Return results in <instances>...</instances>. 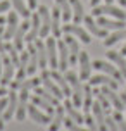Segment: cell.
Returning a JSON list of instances; mask_svg holds the SVG:
<instances>
[{"mask_svg":"<svg viewBox=\"0 0 126 131\" xmlns=\"http://www.w3.org/2000/svg\"><path fill=\"white\" fill-rule=\"evenodd\" d=\"M93 93H95V97H97V100H99V104L102 105V107H104V111L107 112V111H109V107H111V105H109V104H111V102H109V98L100 92V90H95Z\"/></svg>","mask_w":126,"mask_h":131,"instance_id":"f35d334b","label":"cell"},{"mask_svg":"<svg viewBox=\"0 0 126 131\" xmlns=\"http://www.w3.org/2000/svg\"><path fill=\"white\" fill-rule=\"evenodd\" d=\"M35 47H36V53H38V67L40 69H45L48 66V57H47V45L41 41V40H35L33 41Z\"/></svg>","mask_w":126,"mask_h":131,"instance_id":"7402d4cb","label":"cell"},{"mask_svg":"<svg viewBox=\"0 0 126 131\" xmlns=\"http://www.w3.org/2000/svg\"><path fill=\"white\" fill-rule=\"evenodd\" d=\"M5 107H7V100H0V131H4V128H5V119H4Z\"/></svg>","mask_w":126,"mask_h":131,"instance_id":"7bdbcfd3","label":"cell"},{"mask_svg":"<svg viewBox=\"0 0 126 131\" xmlns=\"http://www.w3.org/2000/svg\"><path fill=\"white\" fill-rule=\"evenodd\" d=\"M107 59L112 60L114 64L119 67L123 78L126 79V59H124V55H123V53H119V52H114V50H109V52H107Z\"/></svg>","mask_w":126,"mask_h":131,"instance_id":"d4e9b609","label":"cell"},{"mask_svg":"<svg viewBox=\"0 0 126 131\" xmlns=\"http://www.w3.org/2000/svg\"><path fill=\"white\" fill-rule=\"evenodd\" d=\"M62 105H64V109H66V112H67V117H71L73 121H76L78 124L85 123V117H83V116H81V112L74 107V104H71L69 100H66Z\"/></svg>","mask_w":126,"mask_h":131,"instance_id":"83f0119b","label":"cell"},{"mask_svg":"<svg viewBox=\"0 0 126 131\" xmlns=\"http://www.w3.org/2000/svg\"><path fill=\"white\" fill-rule=\"evenodd\" d=\"M45 45H47V57H48V66H50L52 69L59 67V64H57V41H55V38H47Z\"/></svg>","mask_w":126,"mask_h":131,"instance_id":"ac0fdd59","label":"cell"},{"mask_svg":"<svg viewBox=\"0 0 126 131\" xmlns=\"http://www.w3.org/2000/svg\"><path fill=\"white\" fill-rule=\"evenodd\" d=\"M28 52H29V59H28V67H26V74L33 76L36 69H38V53H36V47L35 43L28 45Z\"/></svg>","mask_w":126,"mask_h":131,"instance_id":"ffe728a7","label":"cell"},{"mask_svg":"<svg viewBox=\"0 0 126 131\" xmlns=\"http://www.w3.org/2000/svg\"><path fill=\"white\" fill-rule=\"evenodd\" d=\"M121 100H123V107H124V111H126V93L121 97Z\"/></svg>","mask_w":126,"mask_h":131,"instance_id":"816d5d0a","label":"cell"},{"mask_svg":"<svg viewBox=\"0 0 126 131\" xmlns=\"http://www.w3.org/2000/svg\"><path fill=\"white\" fill-rule=\"evenodd\" d=\"M99 4H100V0H90V5L92 7H97Z\"/></svg>","mask_w":126,"mask_h":131,"instance_id":"681fc988","label":"cell"},{"mask_svg":"<svg viewBox=\"0 0 126 131\" xmlns=\"http://www.w3.org/2000/svg\"><path fill=\"white\" fill-rule=\"evenodd\" d=\"M106 121H107V129H109V131H119V126H118V123L114 121L112 116L106 117Z\"/></svg>","mask_w":126,"mask_h":131,"instance_id":"ee69618b","label":"cell"},{"mask_svg":"<svg viewBox=\"0 0 126 131\" xmlns=\"http://www.w3.org/2000/svg\"><path fill=\"white\" fill-rule=\"evenodd\" d=\"M124 40H126V31H124ZM121 53H123V55H126V43H124V47H123V50H121Z\"/></svg>","mask_w":126,"mask_h":131,"instance_id":"f5cc1de1","label":"cell"},{"mask_svg":"<svg viewBox=\"0 0 126 131\" xmlns=\"http://www.w3.org/2000/svg\"><path fill=\"white\" fill-rule=\"evenodd\" d=\"M97 23H99L102 28H106V29H124V21L123 19H119V21H111V19H106L104 16H99L97 17Z\"/></svg>","mask_w":126,"mask_h":131,"instance_id":"4316f807","label":"cell"},{"mask_svg":"<svg viewBox=\"0 0 126 131\" xmlns=\"http://www.w3.org/2000/svg\"><path fill=\"white\" fill-rule=\"evenodd\" d=\"M114 121L118 123V126H119V131H126V119L123 117V114H121V111H116L112 114Z\"/></svg>","mask_w":126,"mask_h":131,"instance_id":"ab89813d","label":"cell"},{"mask_svg":"<svg viewBox=\"0 0 126 131\" xmlns=\"http://www.w3.org/2000/svg\"><path fill=\"white\" fill-rule=\"evenodd\" d=\"M66 79L67 83L71 85V90H73V104L74 107H81L83 105V86L80 83V78L74 71H66Z\"/></svg>","mask_w":126,"mask_h":131,"instance_id":"6da1fadb","label":"cell"},{"mask_svg":"<svg viewBox=\"0 0 126 131\" xmlns=\"http://www.w3.org/2000/svg\"><path fill=\"white\" fill-rule=\"evenodd\" d=\"M50 76H52V79L59 85V88L62 90V93H64V97H69V95H71V85L66 81V76L60 74L59 71H54V69H52V72H50Z\"/></svg>","mask_w":126,"mask_h":131,"instance_id":"cb8c5ba5","label":"cell"},{"mask_svg":"<svg viewBox=\"0 0 126 131\" xmlns=\"http://www.w3.org/2000/svg\"><path fill=\"white\" fill-rule=\"evenodd\" d=\"M2 60H4V69H2V78H0V85H2V86H7L9 83H10L12 76H14V67H16V66L12 64L10 57H7L5 53L2 55Z\"/></svg>","mask_w":126,"mask_h":131,"instance_id":"30bf717a","label":"cell"},{"mask_svg":"<svg viewBox=\"0 0 126 131\" xmlns=\"http://www.w3.org/2000/svg\"><path fill=\"white\" fill-rule=\"evenodd\" d=\"M93 16H104V14H109V16H112V17H116V19H123L126 21V10H123V9H119V7H114L112 4H106V5H97L93 7Z\"/></svg>","mask_w":126,"mask_h":131,"instance_id":"7a4b0ae2","label":"cell"},{"mask_svg":"<svg viewBox=\"0 0 126 131\" xmlns=\"http://www.w3.org/2000/svg\"><path fill=\"white\" fill-rule=\"evenodd\" d=\"M28 9H29V10L38 9V0H28Z\"/></svg>","mask_w":126,"mask_h":131,"instance_id":"7dc6e473","label":"cell"},{"mask_svg":"<svg viewBox=\"0 0 126 131\" xmlns=\"http://www.w3.org/2000/svg\"><path fill=\"white\" fill-rule=\"evenodd\" d=\"M64 124H66L67 131H86V129H83L81 126H78V123H76V121H73L71 117L64 119Z\"/></svg>","mask_w":126,"mask_h":131,"instance_id":"b9f144b4","label":"cell"},{"mask_svg":"<svg viewBox=\"0 0 126 131\" xmlns=\"http://www.w3.org/2000/svg\"><path fill=\"white\" fill-rule=\"evenodd\" d=\"M64 41H66L67 50H69V66H76L78 59H80V43L73 38V35H67V33L64 36Z\"/></svg>","mask_w":126,"mask_h":131,"instance_id":"52a82bcc","label":"cell"},{"mask_svg":"<svg viewBox=\"0 0 126 131\" xmlns=\"http://www.w3.org/2000/svg\"><path fill=\"white\" fill-rule=\"evenodd\" d=\"M9 7H10V2L9 0H0V14L9 10Z\"/></svg>","mask_w":126,"mask_h":131,"instance_id":"bcb514c9","label":"cell"},{"mask_svg":"<svg viewBox=\"0 0 126 131\" xmlns=\"http://www.w3.org/2000/svg\"><path fill=\"white\" fill-rule=\"evenodd\" d=\"M85 123H86V126H88V131H100V129H99V126L95 124V117H93V114L86 112V116H85Z\"/></svg>","mask_w":126,"mask_h":131,"instance_id":"60d3db41","label":"cell"},{"mask_svg":"<svg viewBox=\"0 0 126 131\" xmlns=\"http://www.w3.org/2000/svg\"><path fill=\"white\" fill-rule=\"evenodd\" d=\"M28 98H29V95H28L26 90H21L19 93V100H17V109H16V119L17 121H24V117H26V102H28Z\"/></svg>","mask_w":126,"mask_h":131,"instance_id":"44dd1931","label":"cell"},{"mask_svg":"<svg viewBox=\"0 0 126 131\" xmlns=\"http://www.w3.org/2000/svg\"><path fill=\"white\" fill-rule=\"evenodd\" d=\"M62 31L67 33V35H74V36L80 38L83 43H90V41H92L90 33L86 31V29H83L81 26H78L76 23H74V24H64V26H62Z\"/></svg>","mask_w":126,"mask_h":131,"instance_id":"ba28073f","label":"cell"},{"mask_svg":"<svg viewBox=\"0 0 126 131\" xmlns=\"http://www.w3.org/2000/svg\"><path fill=\"white\" fill-rule=\"evenodd\" d=\"M121 38H124V31H123V29H116L112 35H109V38L104 40V45L112 47V45H116L118 41H121Z\"/></svg>","mask_w":126,"mask_h":131,"instance_id":"d590c367","label":"cell"},{"mask_svg":"<svg viewBox=\"0 0 126 131\" xmlns=\"http://www.w3.org/2000/svg\"><path fill=\"white\" fill-rule=\"evenodd\" d=\"M41 83H43V86H45L48 92L52 93V95H55L59 100H62V98H64V93H62V90H60L59 85H57V83L52 79L50 72L45 71V69H41Z\"/></svg>","mask_w":126,"mask_h":131,"instance_id":"8992f818","label":"cell"},{"mask_svg":"<svg viewBox=\"0 0 126 131\" xmlns=\"http://www.w3.org/2000/svg\"><path fill=\"white\" fill-rule=\"evenodd\" d=\"M92 112H93V117H95V123L99 126L100 131H109L107 129V121H106V111H104V107L99 104V102H95L92 104Z\"/></svg>","mask_w":126,"mask_h":131,"instance_id":"5bb4252c","label":"cell"},{"mask_svg":"<svg viewBox=\"0 0 126 131\" xmlns=\"http://www.w3.org/2000/svg\"><path fill=\"white\" fill-rule=\"evenodd\" d=\"M40 81H41V78H29V79H24V81L19 85V88H17V90H26V92H29V90H35L36 86H40Z\"/></svg>","mask_w":126,"mask_h":131,"instance_id":"8d00e7d4","label":"cell"},{"mask_svg":"<svg viewBox=\"0 0 126 131\" xmlns=\"http://www.w3.org/2000/svg\"><path fill=\"white\" fill-rule=\"evenodd\" d=\"M92 97H93V90H92V85L83 86V109L85 112H90L92 111Z\"/></svg>","mask_w":126,"mask_h":131,"instance_id":"d6a6232c","label":"cell"},{"mask_svg":"<svg viewBox=\"0 0 126 131\" xmlns=\"http://www.w3.org/2000/svg\"><path fill=\"white\" fill-rule=\"evenodd\" d=\"M7 93V90H5V86H0V98L4 97V95H5Z\"/></svg>","mask_w":126,"mask_h":131,"instance_id":"c3c4849f","label":"cell"},{"mask_svg":"<svg viewBox=\"0 0 126 131\" xmlns=\"http://www.w3.org/2000/svg\"><path fill=\"white\" fill-rule=\"evenodd\" d=\"M64 114H66V109H64V105H57L52 123L48 124V131H57L60 126L64 124Z\"/></svg>","mask_w":126,"mask_h":131,"instance_id":"484cf974","label":"cell"},{"mask_svg":"<svg viewBox=\"0 0 126 131\" xmlns=\"http://www.w3.org/2000/svg\"><path fill=\"white\" fill-rule=\"evenodd\" d=\"M2 69H4V60H2V53H0V76H2Z\"/></svg>","mask_w":126,"mask_h":131,"instance_id":"f907efd6","label":"cell"},{"mask_svg":"<svg viewBox=\"0 0 126 131\" xmlns=\"http://www.w3.org/2000/svg\"><path fill=\"white\" fill-rule=\"evenodd\" d=\"M5 48H7V52H9V57H10V60H12V64L16 66V67H19V55H17L19 50L14 47V43H9V41L5 43Z\"/></svg>","mask_w":126,"mask_h":131,"instance_id":"74e56055","label":"cell"},{"mask_svg":"<svg viewBox=\"0 0 126 131\" xmlns=\"http://www.w3.org/2000/svg\"><path fill=\"white\" fill-rule=\"evenodd\" d=\"M31 104H35L36 107H40V109H43V111H45L47 114H50V116L54 114V105L50 104V102H47L45 98L38 97V95H35V97L31 98Z\"/></svg>","mask_w":126,"mask_h":131,"instance_id":"836d02e7","label":"cell"},{"mask_svg":"<svg viewBox=\"0 0 126 131\" xmlns=\"http://www.w3.org/2000/svg\"><path fill=\"white\" fill-rule=\"evenodd\" d=\"M88 83L92 86H109L112 90H116L119 86V83L114 78H111L109 74H95V76H92V78L88 79Z\"/></svg>","mask_w":126,"mask_h":131,"instance_id":"9c48e42d","label":"cell"},{"mask_svg":"<svg viewBox=\"0 0 126 131\" xmlns=\"http://www.w3.org/2000/svg\"><path fill=\"white\" fill-rule=\"evenodd\" d=\"M12 5H14V9H16V12L19 14V16H23L24 19H28V17L31 16L29 9H28L26 4H24V0H12Z\"/></svg>","mask_w":126,"mask_h":131,"instance_id":"e575fe53","label":"cell"},{"mask_svg":"<svg viewBox=\"0 0 126 131\" xmlns=\"http://www.w3.org/2000/svg\"><path fill=\"white\" fill-rule=\"evenodd\" d=\"M78 66H80V78L81 79H90V76H92V62H90L88 53L83 52V50L80 52Z\"/></svg>","mask_w":126,"mask_h":131,"instance_id":"8fae6325","label":"cell"},{"mask_svg":"<svg viewBox=\"0 0 126 131\" xmlns=\"http://www.w3.org/2000/svg\"><path fill=\"white\" fill-rule=\"evenodd\" d=\"M38 35H40V14L35 12L33 17H31V23H29V31L26 33V41L33 43L38 38Z\"/></svg>","mask_w":126,"mask_h":131,"instance_id":"d6986e66","label":"cell"},{"mask_svg":"<svg viewBox=\"0 0 126 131\" xmlns=\"http://www.w3.org/2000/svg\"><path fill=\"white\" fill-rule=\"evenodd\" d=\"M83 21H85L86 29L92 33V35H95L97 38H106V36H107V29H106V28H102L97 21H93L92 16H85V19H83Z\"/></svg>","mask_w":126,"mask_h":131,"instance_id":"9a60e30c","label":"cell"},{"mask_svg":"<svg viewBox=\"0 0 126 131\" xmlns=\"http://www.w3.org/2000/svg\"><path fill=\"white\" fill-rule=\"evenodd\" d=\"M28 114H29V117L33 119L35 123H38V124H50L52 123V119H50V114H43V112L38 111V107L35 104L28 105Z\"/></svg>","mask_w":126,"mask_h":131,"instance_id":"2e32d148","label":"cell"},{"mask_svg":"<svg viewBox=\"0 0 126 131\" xmlns=\"http://www.w3.org/2000/svg\"><path fill=\"white\" fill-rule=\"evenodd\" d=\"M5 52L7 48H5V40H4V29H2V24H0V53L4 55Z\"/></svg>","mask_w":126,"mask_h":131,"instance_id":"f6af8a7d","label":"cell"},{"mask_svg":"<svg viewBox=\"0 0 126 131\" xmlns=\"http://www.w3.org/2000/svg\"><path fill=\"white\" fill-rule=\"evenodd\" d=\"M28 26H29V23H28V19H24V23H21L19 28H17V31L14 33L12 43H14V47H16L17 50H23V47H24V40H26Z\"/></svg>","mask_w":126,"mask_h":131,"instance_id":"e0dca14e","label":"cell"},{"mask_svg":"<svg viewBox=\"0 0 126 131\" xmlns=\"http://www.w3.org/2000/svg\"><path fill=\"white\" fill-rule=\"evenodd\" d=\"M118 4H119V5H123V7H126V0H118Z\"/></svg>","mask_w":126,"mask_h":131,"instance_id":"db71d44e","label":"cell"},{"mask_svg":"<svg viewBox=\"0 0 126 131\" xmlns=\"http://www.w3.org/2000/svg\"><path fill=\"white\" fill-rule=\"evenodd\" d=\"M106 2H107V4H112V0H106Z\"/></svg>","mask_w":126,"mask_h":131,"instance_id":"9f6ffc18","label":"cell"},{"mask_svg":"<svg viewBox=\"0 0 126 131\" xmlns=\"http://www.w3.org/2000/svg\"><path fill=\"white\" fill-rule=\"evenodd\" d=\"M36 12L40 14V38H47L52 31V16L45 5H40Z\"/></svg>","mask_w":126,"mask_h":131,"instance_id":"3957f363","label":"cell"},{"mask_svg":"<svg viewBox=\"0 0 126 131\" xmlns=\"http://www.w3.org/2000/svg\"><path fill=\"white\" fill-rule=\"evenodd\" d=\"M71 9H73V19L76 24H80L81 21L85 19V10H83V4L81 0H69Z\"/></svg>","mask_w":126,"mask_h":131,"instance_id":"f1b7e54d","label":"cell"},{"mask_svg":"<svg viewBox=\"0 0 126 131\" xmlns=\"http://www.w3.org/2000/svg\"><path fill=\"white\" fill-rule=\"evenodd\" d=\"M7 95H9V98H7V107H5V111H4V119L9 121V119H12V116L16 114L19 97H17L16 90H12V88H10V92H7Z\"/></svg>","mask_w":126,"mask_h":131,"instance_id":"4fadbf2b","label":"cell"},{"mask_svg":"<svg viewBox=\"0 0 126 131\" xmlns=\"http://www.w3.org/2000/svg\"><path fill=\"white\" fill-rule=\"evenodd\" d=\"M35 93H36V95H38V97H41V98H45L47 102H50V104L54 105V107H57V105H60L59 102V98L55 97V95H52V93L48 92V90H47V88H40V86H36V88H35Z\"/></svg>","mask_w":126,"mask_h":131,"instance_id":"1f68e13d","label":"cell"},{"mask_svg":"<svg viewBox=\"0 0 126 131\" xmlns=\"http://www.w3.org/2000/svg\"><path fill=\"white\" fill-rule=\"evenodd\" d=\"M92 67H95L97 71H102V72H106V74H109V76L114 78L119 85L124 81V78H123V74H121L119 69H116L114 66H111L109 62H106V60H95V62L92 64Z\"/></svg>","mask_w":126,"mask_h":131,"instance_id":"277c9868","label":"cell"},{"mask_svg":"<svg viewBox=\"0 0 126 131\" xmlns=\"http://www.w3.org/2000/svg\"><path fill=\"white\" fill-rule=\"evenodd\" d=\"M55 4H57V7H59L62 19L67 23V21L73 17V10H71V4H69V0H55Z\"/></svg>","mask_w":126,"mask_h":131,"instance_id":"4dcf8cb0","label":"cell"},{"mask_svg":"<svg viewBox=\"0 0 126 131\" xmlns=\"http://www.w3.org/2000/svg\"><path fill=\"white\" fill-rule=\"evenodd\" d=\"M17 28H19V14L14 12V10H9V14H7V28L4 29V40L10 41L14 38V33L17 31Z\"/></svg>","mask_w":126,"mask_h":131,"instance_id":"5b68a950","label":"cell"},{"mask_svg":"<svg viewBox=\"0 0 126 131\" xmlns=\"http://www.w3.org/2000/svg\"><path fill=\"white\" fill-rule=\"evenodd\" d=\"M60 10L59 7H55L52 12V33H54V38H60V33H62V26H60Z\"/></svg>","mask_w":126,"mask_h":131,"instance_id":"f546056e","label":"cell"},{"mask_svg":"<svg viewBox=\"0 0 126 131\" xmlns=\"http://www.w3.org/2000/svg\"><path fill=\"white\" fill-rule=\"evenodd\" d=\"M100 92L109 98V102L112 104V107L116 109V111H123V100H121V97L114 92L112 88H109V86H102V88H100Z\"/></svg>","mask_w":126,"mask_h":131,"instance_id":"603a6c76","label":"cell"},{"mask_svg":"<svg viewBox=\"0 0 126 131\" xmlns=\"http://www.w3.org/2000/svg\"><path fill=\"white\" fill-rule=\"evenodd\" d=\"M57 53H59V69L62 72L67 71V66H69V50L64 40L57 41Z\"/></svg>","mask_w":126,"mask_h":131,"instance_id":"7c38bea8","label":"cell"},{"mask_svg":"<svg viewBox=\"0 0 126 131\" xmlns=\"http://www.w3.org/2000/svg\"><path fill=\"white\" fill-rule=\"evenodd\" d=\"M5 23H7V19H4V17L0 16V24H5Z\"/></svg>","mask_w":126,"mask_h":131,"instance_id":"11a10c76","label":"cell"}]
</instances>
